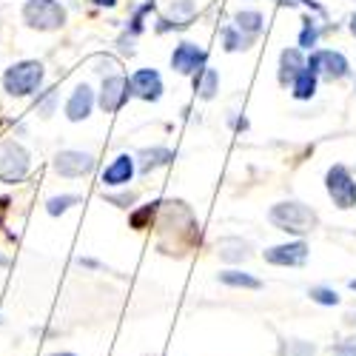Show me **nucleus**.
I'll return each instance as SVG.
<instances>
[{"mask_svg":"<svg viewBox=\"0 0 356 356\" xmlns=\"http://www.w3.org/2000/svg\"><path fill=\"white\" fill-rule=\"evenodd\" d=\"M271 222L280 231H291V234H308L316 228V214L302 202H277L271 209Z\"/></svg>","mask_w":356,"mask_h":356,"instance_id":"1","label":"nucleus"},{"mask_svg":"<svg viewBox=\"0 0 356 356\" xmlns=\"http://www.w3.org/2000/svg\"><path fill=\"white\" fill-rule=\"evenodd\" d=\"M23 20L38 32H54L66 23V9L57 0H26Z\"/></svg>","mask_w":356,"mask_h":356,"instance_id":"2","label":"nucleus"},{"mask_svg":"<svg viewBox=\"0 0 356 356\" xmlns=\"http://www.w3.org/2000/svg\"><path fill=\"white\" fill-rule=\"evenodd\" d=\"M43 83V63L38 60H23V63H15L12 69H6L3 74V86L6 92L15 95V97H26L32 95L35 88Z\"/></svg>","mask_w":356,"mask_h":356,"instance_id":"3","label":"nucleus"},{"mask_svg":"<svg viewBox=\"0 0 356 356\" xmlns=\"http://www.w3.org/2000/svg\"><path fill=\"white\" fill-rule=\"evenodd\" d=\"M29 171V152L15 143V140H6L0 143V180L3 183H20Z\"/></svg>","mask_w":356,"mask_h":356,"instance_id":"4","label":"nucleus"},{"mask_svg":"<svg viewBox=\"0 0 356 356\" xmlns=\"http://www.w3.org/2000/svg\"><path fill=\"white\" fill-rule=\"evenodd\" d=\"M325 186H328V194L337 202V209H353L356 205V183H353V177L345 165L328 168V174H325Z\"/></svg>","mask_w":356,"mask_h":356,"instance_id":"5","label":"nucleus"},{"mask_svg":"<svg viewBox=\"0 0 356 356\" xmlns=\"http://www.w3.org/2000/svg\"><path fill=\"white\" fill-rule=\"evenodd\" d=\"M171 69L180 74H200L205 69V51L197 43H180L171 54Z\"/></svg>","mask_w":356,"mask_h":356,"instance_id":"6","label":"nucleus"},{"mask_svg":"<svg viewBox=\"0 0 356 356\" xmlns=\"http://www.w3.org/2000/svg\"><path fill=\"white\" fill-rule=\"evenodd\" d=\"M131 97V86L123 74H114L103 83V92H100V108L106 114H114L117 108H120L126 100Z\"/></svg>","mask_w":356,"mask_h":356,"instance_id":"7","label":"nucleus"},{"mask_svg":"<svg viewBox=\"0 0 356 356\" xmlns=\"http://www.w3.org/2000/svg\"><path fill=\"white\" fill-rule=\"evenodd\" d=\"M54 171L60 177H86L95 171V157L83 152H60L54 157Z\"/></svg>","mask_w":356,"mask_h":356,"instance_id":"8","label":"nucleus"},{"mask_svg":"<svg viewBox=\"0 0 356 356\" xmlns=\"http://www.w3.org/2000/svg\"><path fill=\"white\" fill-rule=\"evenodd\" d=\"M308 69H311L314 74L322 72L325 77L339 80V77L348 74V60H345V54H342V51H316V54L311 57Z\"/></svg>","mask_w":356,"mask_h":356,"instance_id":"9","label":"nucleus"},{"mask_svg":"<svg viewBox=\"0 0 356 356\" xmlns=\"http://www.w3.org/2000/svg\"><path fill=\"white\" fill-rule=\"evenodd\" d=\"M129 86H131V95H137L143 100H157L160 92H163V80H160V74L154 69L134 72V77L129 80Z\"/></svg>","mask_w":356,"mask_h":356,"instance_id":"10","label":"nucleus"},{"mask_svg":"<svg viewBox=\"0 0 356 356\" xmlns=\"http://www.w3.org/2000/svg\"><path fill=\"white\" fill-rule=\"evenodd\" d=\"M265 259L271 265H302L308 259V245L305 243H288V245H274L265 251Z\"/></svg>","mask_w":356,"mask_h":356,"instance_id":"11","label":"nucleus"},{"mask_svg":"<svg viewBox=\"0 0 356 356\" xmlns=\"http://www.w3.org/2000/svg\"><path fill=\"white\" fill-rule=\"evenodd\" d=\"M92 106H95L92 88H88V86H77L74 95L66 103V117H69L72 123H80V120H86V117L92 114Z\"/></svg>","mask_w":356,"mask_h":356,"instance_id":"12","label":"nucleus"},{"mask_svg":"<svg viewBox=\"0 0 356 356\" xmlns=\"http://www.w3.org/2000/svg\"><path fill=\"white\" fill-rule=\"evenodd\" d=\"M131 174H134V160L129 154H120V157H114L111 165L103 171V183L106 186H126L131 180Z\"/></svg>","mask_w":356,"mask_h":356,"instance_id":"13","label":"nucleus"},{"mask_svg":"<svg viewBox=\"0 0 356 356\" xmlns=\"http://www.w3.org/2000/svg\"><path fill=\"white\" fill-rule=\"evenodd\" d=\"M305 69V60H302V51L300 49H285L280 54V83H293V77Z\"/></svg>","mask_w":356,"mask_h":356,"instance_id":"14","label":"nucleus"},{"mask_svg":"<svg viewBox=\"0 0 356 356\" xmlns=\"http://www.w3.org/2000/svg\"><path fill=\"white\" fill-rule=\"evenodd\" d=\"M314 92H316V74L305 66L300 74L293 77V97H296V100H311Z\"/></svg>","mask_w":356,"mask_h":356,"instance_id":"15","label":"nucleus"},{"mask_svg":"<svg viewBox=\"0 0 356 356\" xmlns=\"http://www.w3.org/2000/svg\"><path fill=\"white\" fill-rule=\"evenodd\" d=\"M194 86L202 100H211L217 95V86H220V74L214 69H202L197 77H194Z\"/></svg>","mask_w":356,"mask_h":356,"instance_id":"16","label":"nucleus"},{"mask_svg":"<svg viewBox=\"0 0 356 356\" xmlns=\"http://www.w3.org/2000/svg\"><path fill=\"white\" fill-rule=\"evenodd\" d=\"M140 157H143L140 168H143V171L148 174V171H154V168L165 165V163L171 160V152H168V148H148V152H143Z\"/></svg>","mask_w":356,"mask_h":356,"instance_id":"17","label":"nucleus"},{"mask_svg":"<svg viewBox=\"0 0 356 356\" xmlns=\"http://www.w3.org/2000/svg\"><path fill=\"white\" fill-rule=\"evenodd\" d=\"M220 257L228 259V262L245 259L248 257V243H243V240H222L220 243Z\"/></svg>","mask_w":356,"mask_h":356,"instance_id":"18","label":"nucleus"},{"mask_svg":"<svg viewBox=\"0 0 356 356\" xmlns=\"http://www.w3.org/2000/svg\"><path fill=\"white\" fill-rule=\"evenodd\" d=\"M236 29H240V32H245V35H257L259 29H262V15L254 12V9L240 12V15H236Z\"/></svg>","mask_w":356,"mask_h":356,"instance_id":"19","label":"nucleus"},{"mask_svg":"<svg viewBox=\"0 0 356 356\" xmlns=\"http://www.w3.org/2000/svg\"><path fill=\"white\" fill-rule=\"evenodd\" d=\"M220 282L234 285V288H259V285H262L257 277L243 274V271H222V274H220Z\"/></svg>","mask_w":356,"mask_h":356,"instance_id":"20","label":"nucleus"},{"mask_svg":"<svg viewBox=\"0 0 356 356\" xmlns=\"http://www.w3.org/2000/svg\"><path fill=\"white\" fill-rule=\"evenodd\" d=\"M80 200L74 197V194H63V197H51L49 202H46V211L51 214V217H57V214H63V211H69L72 205H77Z\"/></svg>","mask_w":356,"mask_h":356,"instance_id":"21","label":"nucleus"},{"mask_svg":"<svg viewBox=\"0 0 356 356\" xmlns=\"http://www.w3.org/2000/svg\"><path fill=\"white\" fill-rule=\"evenodd\" d=\"M302 23H305V26H302V35H300V46H302V49H314L316 40H319V29H316L314 17H305Z\"/></svg>","mask_w":356,"mask_h":356,"instance_id":"22","label":"nucleus"},{"mask_svg":"<svg viewBox=\"0 0 356 356\" xmlns=\"http://www.w3.org/2000/svg\"><path fill=\"white\" fill-rule=\"evenodd\" d=\"M311 300L319 302V305H337L339 296H337V291H331V288H311Z\"/></svg>","mask_w":356,"mask_h":356,"instance_id":"23","label":"nucleus"},{"mask_svg":"<svg viewBox=\"0 0 356 356\" xmlns=\"http://www.w3.org/2000/svg\"><path fill=\"white\" fill-rule=\"evenodd\" d=\"M245 38L236 35V29H225V49L228 51H236V49H245Z\"/></svg>","mask_w":356,"mask_h":356,"instance_id":"24","label":"nucleus"},{"mask_svg":"<svg viewBox=\"0 0 356 356\" xmlns=\"http://www.w3.org/2000/svg\"><path fill=\"white\" fill-rule=\"evenodd\" d=\"M285 356H314V348L305 342H288L285 345Z\"/></svg>","mask_w":356,"mask_h":356,"instance_id":"25","label":"nucleus"},{"mask_svg":"<svg viewBox=\"0 0 356 356\" xmlns=\"http://www.w3.org/2000/svg\"><path fill=\"white\" fill-rule=\"evenodd\" d=\"M334 356H356V345H342Z\"/></svg>","mask_w":356,"mask_h":356,"instance_id":"26","label":"nucleus"},{"mask_svg":"<svg viewBox=\"0 0 356 356\" xmlns=\"http://www.w3.org/2000/svg\"><path fill=\"white\" fill-rule=\"evenodd\" d=\"M95 3H97V6H114L117 0H95Z\"/></svg>","mask_w":356,"mask_h":356,"instance_id":"27","label":"nucleus"},{"mask_svg":"<svg viewBox=\"0 0 356 356\" xmlns=\"http://www.w3.org/2000/svg\"><path fill=\"white\" fill-rule=\"evenodd\" d=\"M350 32H353V38H356V15L350 17Z\"/></svg>","mask_w":356,"mask_h":356,"instance_id":"28","label":"nucleus"},{"mask_svg":"<svg viewBox=\"0 0 356 356\" xmlns=\"http://www.w3.org/2000/svg\"><path fill=\"white\" fill-rule=\"evenodd\" d=\"M348 322H350V325H356V311H353V314L348 316Z\"/></svg>","mask_w":356,"mask_h":356,"instance_id":"29","label":"nucleus"},{"mask_svg":"<svg viewBox=\"0 0 356 356\" xmlns=\"http://www.w3.org/2000/svg\"><path fill=\"white\" fill-rule=\"evenodd\" d=\"M0 265H6V257H0Z\"/></svg>","mask_w":356,"mask_h":356,"instance_id":"30","label":"nucleus"},{"mask_svg":"<svg viewBox=\"0 0 356 356\" xmlns=\"http://www.w3.org/2000/svg\"><path fill=\"white\" fill-rule=\"evenodd\" d=\"M54 356H72V353H54Z\"/></svg>","mask_w":356,"mask_h":356,"instance_id":"31","label":"nucleus"},{"mask_svg":"<svg viewBox=\"0 0 356 356\" xmlns=\"http://www.w3.org/2000/svg\"><path fill=\"white\" fill-rule=\"evenodd\" d=\"M350 288H353V291H356V280H353V282H350Z\"/></svg>","mask_w":356,"mask_h":356,"instance_id":"32","label":"nucleus"}]
</instances>
